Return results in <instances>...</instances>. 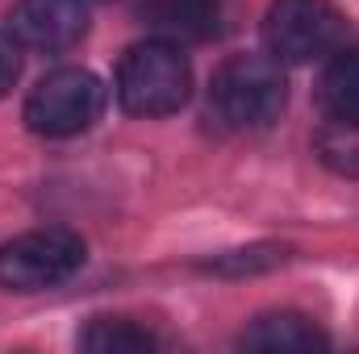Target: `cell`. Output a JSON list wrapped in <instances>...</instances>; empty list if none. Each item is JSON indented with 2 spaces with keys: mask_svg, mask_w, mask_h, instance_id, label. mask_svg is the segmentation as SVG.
I'll return each mask as SVG.
<instances>
[{
  "mask_svg": "<svg viewBox=\"0 0 359 354\" xmlns=\"http://www.w3.org/2000/svg\"><path fill=\"white\" fill-rule=\"evenodd\" d=\"M288 259V246H247V250H226V255H217L213 263H205V271H213V275H255V271H271V267H280Z\"/></svg>",
  "mask_w": 359,
  "mask_h": 354,
  "instance_id": "obj_12",
  "label": "cell"
},
{
  "mask_svg": "<svg viewBox=\"0 0 359 354\" xmlns=\"http://www.w3.org/2000/svg\"><path fill=\"white\" fill-rule=\"evenodd\" d=\"M284 63H276L271 55H234L213 71L209 84V108L230 129H264L284 113Z\"/></svg>",
  "mask_w": 359,
  "mask_h": 354,
  "instance_id": "obj_1",
  "label": "cell"
},
{
  "mask_svg": "<svg viewBox=\"0 0 359 354\" xmlns=\"http://www.w3.org/2000/svg\"><path fill=\"white\" fill-rule=\"evenodd\" d=\"M238 346H243V351H255V354H309V351H326L330 338H326L305 313L280 309V313L255 317V321L243 330Z\"/></svg>",
  "mask_w": 359,
  "mask_h": 354,
  "instance_id": "obj_8",
  "label": "cell"
},
{
  "mask_svg": "<svg viewBox=\"0 0 359 354\" xmlns=\"http://www.w3.org/2000/svg\"><path fill=\"white\" fill-rule=\"evenodd\" d=\"M313 100L322 121H359V46L326 63Z\"/></svg>",
  "mask_w": 359,
  "mask_h": 354,
  "instance_id": "obj_9",
  "label": "cell"
},
{
  "mask_svg": "<svg viewBox=\"0 0 359 354\" xmlns=\"http://www.w3.org/2000/svg\"><path fill=\"white\" fill-rule=\"evenodd\" d=\"M80 346L96 354H142V351H159V334L130 321V317H96L88 330L80 334Z\"/></svg>",
  "mask_w": 359,
  "mask_h": 354,
  "instance_id": "obj_10",
  "label": "cell"
},
{
  "mask_svg": "<svg viewBox=\"0 0 359 354\" xmlns=\"http://www.w3.org/2000/svg\"><path fill=\"white\" fill-rule=\"evenodd\" d=\"M17 76H21V46L8 34H0V100L13 92Z\"/></svg>",
  "mask_w": 359,
  "mask_h": 354,
  "instance_id": "obj_13",
  "label": "cell"
},
{
  "mask_svg": "<svg viewBox=\"0 0 359 354\" xmlns=\"http://www.w3.org/2000/svg\"><path fill=\"white\" fill-rule=\"evenodd\" d=\"M21 50L59 55L88 34V0H17L4 29Z\"/></svg>",
  "mask_w": 359,
  "mask_h": 354,
  "instance_id": "obj_6",
  "label": "cell"
},
{
  "mask_svg": "<svg viewBox=\"0 0 359 354\" xmlns=\"http://www.w3.org/2000/svg\"><path fill=\"white\" fill-rule=\"evenodd\" d=\"M192 67L176 42L147 38L117 63V100L130 117H172L188 100Z\"/></svg>",
  "mask_w": 359,
  "mask_h": 354,
  "instance_id": "obj_2",
  "label": "cell"
},
{
  "mask_svg": "<svg viewBox=\"0 0 359 354\" xmlns=\"http://www.w3.org/2000/svg\"><path fill=\"white\" fill-rule=\"evenodd\" d=\"M138 21L163 42H213L226 29V0H138Z\"/></svg>",
  "mask_w": 359,
  "mask_h": 354,
  "instance_id": "obj_7",
  "label": "cell"
},
{
  "mask_svg": "<svg viewBox=\"0 0 359 354\" xmlns=\"http://www.w3.org/2000/svg\"><path fill=\"white\" fill-rule=\"evenodd\" d=\"M343 38V13L334 0H271L264 17V46L276 63H313Z\"/></svg>",
  "mask_w": 359,
  "mask_h": 354,
  "instance_id": "obj_5",
  "label": "cell"
},
{
  "mask_svg": "<svg viewBox=\"0 0 359 354\" xmlns=\"http://www.w3.org/2000/svg\"><path fill=\"white\" fill-rule=\"evenodd\" d=\"M84 267V242L72 229H29L0 246V288L50 292Z\"/></svg>",
  "mask_w": 359,
  "mask_h": 354,
  "instance_id": "obj_4",
  "label": "cell"
},
{
  "mask_svg": "<svg viewBox=\"0 0 359 354\" xmlns=\"http://www.w3.org/2000/svg\"><path fill=\"white\" fill-rule=\"evenodd\" d=\"M104 113V84L88 67H59L38 80L25 100V125L38 138H76Z\"/></svg>",
  "mask_w": 359,
  "mask_h": 354,
  "instance_id": "obj_3",
  "label": "cell"
},
{
  "mask_svg": "<svg viewBox=\"0 0 359 354\" xmlns=\"http://www.w3.org/2000/svg\"><path fill=\"white\" fill-rule=\"evenodd\" d=\"M318 159L347 179H359V121H326L313 138Z\"/></svg>",
  "mask_w": 359,
  "mask_h": 354,
  "instance_id": "obj_11",
  "label": "cell"
}]
</instances>
